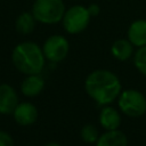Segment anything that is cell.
Here are the masks:
<instances>
[{
    "label": "cell",
    "instance_id": "1",
    "mask_svg": "<svg viewBox=\"0 0 146 146\" xmlns=\"http://www.w3.org/2000/svg\"><path fill=\"white\" fill-rule=\"evenodd\" d=\"M84 90L91 99L99 105L113 103L122 91L119 78L108 70H95L86 78Z\"/></svg>",
    "mask_w": 146,
    "mask_h": 146
},
{
    "label": "cell",
    "instance_id": "2",
    "mask_svg": "<svg viewBox=\"0 0 146 146\" xmlns=\"http://www.w3.org/2000/svg\"><path fill=\"white\" fill-rule=\"evenodd\" d=\"M11 62L16 70L25 75L40 74L44 67L46 57L38 43L24 41L13 49Z\"/></svg>",
    "mask_w": 146,
    "mask_h": 146
},
{
    "label": "cell",
    "instance_id": "3",
    "mask_svg": "<svg viewBox=\"0 0 146 146\" xmlns=\"http://www.w3.org/2000/svg\"><path fill=\"white\" fill-rule=\"evenodd\" d=\"M65 10L63 0H34L31 13L36 22L52 25L62 22Z\"/></svg>",
    "mask_w": 146,
    "mask_h": 146
},
{
    "label": "cell",
    "instance_id": "4",
    "mask_svg": "<svg viewBox=\"0 0 146 146\" xmlns=\"http://www.w3.org/2000/svg\"><path fill=\"white\" fill-rule=\"evenodd\" d=\"M120 111L129 117H139L146 112V97L137 89H125L117 97Z\"/></svg>",
    "mask_w": 146,
    "mask_h": 146
},
{
    "label": "cell",
    "instance_id": "5",
    "mask_svg": "<svg viewBox=\"0 0 146 146\" xmlns=\"http://www.w3.org/2000/svg\"><path fill=\"white\" fill-rule=\"evenodd\" d=\"M90 19L91 16L87 7L82 5H74L65 10L62 24L68 34H78L88 27Z\"/></svg>",
    "mask_w": 146,
    "mask_h": 146
},
{
    "label": "cell",
    "instance_id": "6",
    "mask_svg": "<svg viewBox=\"0 0 146 146\" xmlns=\"http://www.w3.org/2000/svg\"><path fill=\"white\" fill-rule=\"evenodd\" d=\"M70 50V43L67 39L59 34H54L47 38L42 46V51L47 60L51 63H58L66 58Z\"/></svg>",
    "mask_w": 146,
    "mask_h": 146
},
{
    "label": "cell",
    "instance_id": "7",
    "mask_svg": "<svg viewBox=\"0 0 146 146\" xmlns=\"http://www.w3.org/2000/svg\"><path fill=\"white\" fill-rule=\"evenodd\" d=\"M13 115L17 124L22 127H27L36 121L39 113L35 105L29 102H23V103H18V105L13 112Z\"/></svg>",
    "mask_w": 146,
    "mask_h": 146
},
{
    "label": "cell",
    "instance_id": "8",
    "mask_svg": "<svg viewBox=\"0 0 146 146\" xmlns=\"http://www.w3.org/2000/svg\"><path fill=\"white\" fill-rule=\"evenodd\" d=\"M18 105V95L8 83L0 84V114H13Z\"/></svg>",
    "mask_w": 146,
    "mask_h": 146
},
{
    "label": "cell",
    "instance_id": "9",
    "mask_svg": "<svg viewBox=\"0 0 146 146\" xmlns=\"http://www.w3.org/2000/svg\"><path fill=\"white\" fill-rule=\"evenodd\" d=\"M127 39L137 48L146 46V19L133 21L127 32Z\"/></svg>",
    "mask_w": 146,
    "mask_h": 146
},
{
    "label": "cell",
    "instance_id": "10",
    "mask_svg": "<svg viewBox=\"0 0 146 146\" xmlns=\"http://www.w3.org/2000/svg\"><path fill=\"white\" fill-rule=\"evenodd\" d=\"M44 88V80L40 74L26 75L21 83V91L26 97H35L41 94Z\"/></svg>",
    "mask_w": 146,
    "mask_h": 146
},
{
    "label": "cell",
    "instance_id": "11",
    "mask_svg": "<svg viewBox=\"0 0 146 146\" xmlns=\"http://www.w3.org/2000/svg\"><path fill=\"white\" fill-rule=\"evenodd\" d=\"M99 123L105 130H116L121 125V115L114 107L105 105L99 113Z\"/></svg>",
    "mask_w": 146,
    "mask_h": 146
},
{
    "label": "cell",
    "instance_id": "12",
    "mask_svg": "<svg viewBox=\"0 0 146 146\" xmlns=\"http://www.w3.org/2000/svg\"><path fill=\"white\" fill-rule=\"evenodd\" d=\"M96 146H128V139L124 132L116 130H106L96 141Z\"/></svg>",
    "mask_w": 146,
    "mask_h": 146
},
{
    "label": "cell",
    "instance_id": "13",
    "mask_svg": "<svg viewBox=\"0 0 146 146\" xmlns=\"http://www.w3.org/2000/svg\"><path fill=\"white\" fill-rule=\"evenodd\" d=\"M133 44L128 39H117L111 47V54L120 62H125L133 55Z\"/></svg>",
    "mask_w": 146,
    "mask_h": 146
},
{
    "label": "cell",
    "instance_id": "14",
    "mask_svg": "<svg viewBox=\"0 0 146 146\" xmlns=\"http://www.w3.org/2000/svg\"><path fill=\"white\" fill-rule=\"evenodd\" d=\"M35 24L36 19L34 18L33 14L30 11H23L17 16L15 21V29L19 34L27 35L34 31Z\"/></svg>",
    "mask_w": 146,
    "mask_h": 146
},
{
    "label": "cell",
    "instance_id": "15",
    "mask_svg": "<svg viewBox=\"0 0 146 146\" xmlns=\"http://www.w3.org/2000/svg\"><path fill=\"white\" fill-rule=\"evenodd\" d=\"M133 64L138 72L146 76V46L139 47L133 54Z\"/></svg>",
    "mask_w": 146,
    "mask_h": 146
},
{
    "label": "cell",
    "instance_id": "16",
    "mask_svg": "<svg viewBox=\"0 0 146 146\" xmlns=\"http://www.w3.org/2000/svg\"><path fill=\"white\" fill-rule=\"evenodd\" d=\"M98 130L94 124H86L81 129V138L87 144H94L98 139Z\"/></svg>",
    "mask_w": 146,
    "mask_h": 146
},
{
    "label": "cell",
    "instance_id": "17",
    "mask_svg": "<svg viewBox=\"0 0 146 146\" xmlns=\"http://www.w3.org/2000/svg\"><path fill=\"white\" fill-rule=\"evenodd\" d=\"M0 146H14L13 137L3 130H0Z\"/></svg>",
    "mask_w": 146,
    "mask_h": 146
},
{
    "label": "cell",
    "instance_id": "18",
    "mask_svg": "<svg viewBox=\"0 0 146 146\" xmlns=\"http://www.w3.org/2000/svg\"><path fill=\"white\" fill-rule=\"evenodd\" d=\"M89 14L91 17H95V16H98L99 13H100V7L97 5V3H90L88 7H87Z\"/></svg>",
    "mask_w": 146,
    "mask_h": 146
},
{
    "label": "cell",
    "instance_id": "19",
    "mask_svg": "<svg viewBox=\"0 0 146 146\" xmlns=\"http://www.w3.org/2000/svg\"><path fill=\"white\" fill-rule=\"evenodd\" d=\"M43 146H60L58 143H55V141H50V143H47V144H44Z\"/></svg>",
    "mask_w": 146,
    "mask_h": 146
},
{
    "label": "cell",
    "instance_id": "20",
    "mask_svg": "<svg viewBox=\"0 0 146 146\" xmlns=\"http://www.w3.org/2000/svg\"><path fill=\"white\" fill-rule=\"evenodd\" d=\"M27 146H34V145H27Z\"/></svg>",
    "mask_w": 146,
    "mask_h": 146
}]
</instances>
